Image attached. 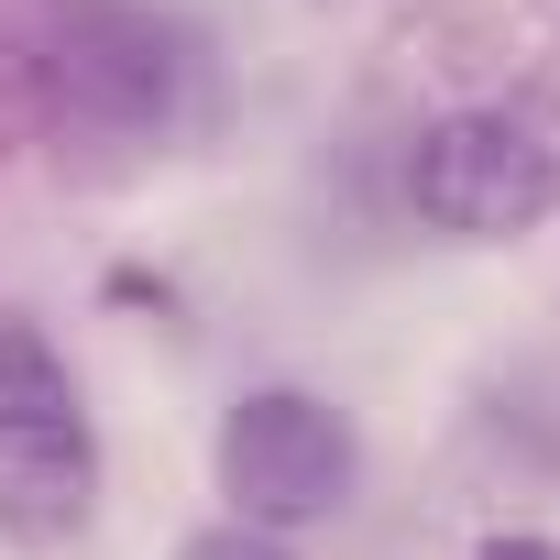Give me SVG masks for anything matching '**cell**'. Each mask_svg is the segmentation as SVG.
Masks as SVG:
<instances>
[{"label": "cell", "instance_id": "5", "mask_svg": "<svg viewBox=\"0 0 560 560\" xmlns=\"http://www.w3.org/2000/svg\"><path fill=\"white\" fill-rule=\"evenodd\" d=\"M187 560H275V549L242 538V527H209V538H187Z\"/></svg>", "mask_w": 560, "mask_h": 560}, {"label": "cell", "instance_id": "6", "mask_svg": "<svg viewBox=\"0 0 560 560\" xmlns=\"http://www.w3.org/2000/svg\"><path fill=\"white\" fill-rule=\"evenodd\" d=\"M494 560H560V549H549V538H505Z\"/></svg>", "mask_w": 560, "mask_h": 560}, {"label": "cell", "instance_id": "2", "mask_svg": "<svg viewBox=\"0 0 560 560\" xmlns=\"http://www.w3.org/2000/svg\"><path fill=\"white\" fill-rule=\"evenodd\" d=\"M560 198V154L505 121V110H462L418 143V209L462 242H494V231H527L538 209Z\"/></svg>", "mask_w": 560, "mask_h": 560}, {"label": "cell", "instance_id": "4", "mask_svg": "<svg viewBox=\"0 0 560 560\" xmlns=\"http://www.w3.org/2000/svg\"><path fill=\"white\" fill-rule=\"evenodd\" d=\"M165 34L143 23V12H89L78 34H67V56H56V89L89 110V121H154L165 110Z\"/></svg>", "mask_w": 560, "mask_h": 560}, {"label": "cell", "instance_id": "1", "mask_svg": "<svg viewBox=\"0 0 560 560\" xmlns=\"http://www.w3.org/2000/svg\"><path fill=\"white\" fill-rule=\"evenodd\" d=\"M220 483H231V505L253 527H308L352 483V429L319 396H253L220 429Z\"/></svg>", "mask_w": 560, "mask_h": 560}, {"label": "cell", "instance_id": "3", "mask_svg": "<svg viewBox=\"0 0 560 560\" xmlns=\"http://www.w3.org/2000/svg\"><path fill=\"white\" fill-rule=\"evenodd\" d=\"M89 483H100V451L56 396L0 407V538H34V549L67 538L89 516Z\"/></svg>", "mask_w": 560, "mask_h": 560}]
</instances>
